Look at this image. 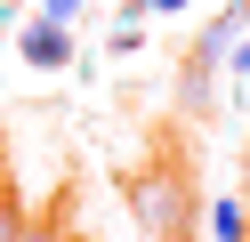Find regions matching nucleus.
I'll use <instances>...</instances> for the list:
<instances>
[{
  "label": "nucleus",
  "instance_id": "obj_5",
  "mask_svg": "<svg viewBox=\"0 0 250 242\" xmlns=\"http://www.w3.org/2000/svg\"><path fill=\"white\" fill-rule=\"evenodd\" d=\"M41 16H49V24H73V16H81V0H41Z\"/></svg>",
  "mask_w": 250,
  "mask_h": 242
},
{
  "label": "nucleus",
  "instance_id": "obj_6",
  "mask_svg": "<svg viewBox=\"0 0 250 242\" xmlns=\"http://www.w3.org/2000/svg\"><path fill=\"white\" fill-rule=\"evenodd\" d=\"M17 242H65V234H57V226H33V218H24V234Z\"/></svg>",
  "mask_w": 250,
  "mask_h": 242
},
{
  "label": "nucleus",
  "instance_id": "obj_7",
  "mask_svg": "<svg viewBox=\"0 0 250 242\" xmlns=\"http://www.w3.org/2000/svg\"><path fill=\"white\" fill-rule=\"evenodd\" d=\"M129 8H153V16H178L186 0H129Z\"/></svg>",
  "mask_w": 250,
  "mask_h": 242
},
{
  "label": "nucleus",
  "instance_id": "obj_9",
  "mask_svg": "<svg viewBox=\"0 0 250 242\" xmlns=\"http://www.w3.org/2000/svg\"><path fill=\"white\" fill-rule=\"evenodd\" d=\"M65 242H73V234H65Z\"/></svg>",
  "mask_w": 250,
  "mask_h": 242
},
{
  "label": "nucleus",
  "instance_id": "obj_8",
  "mask_svg": "<svg viewBox=\"0 0 250 242\" xmlns=\"http://www.w3.org/2000/svg\"><path fill=\"white\" fill-rule=\"evenodd\" d=\"M242 202H250V161H242Z\"/></svg>",
  "mask_w": 250,
  "mask_h": 242
},
{
  "label": "nucleus",
  "instance_id": "obj_4",
  "mask_svg": "<svg viewBox=\"0 0 250 242\" xmlns=\"http://www.w3.org/2000/svg\"><path fill=\"white\" fill-rule=\"evenodd\" d=\"M24 234V202H17V194H0V242H17Z\"/></svg>",
  "mask_w": 250,
  "mask_h": 242
},
{
  "label": "nucleus",
  "instance_id": "obj_1",
  "mask_svg": "<svg viewBox=\"0 0 250 242\" xmlns=\"http://www.w3.org/2000/svg\"><path fill=\"white\" fill-rule=\"evenodd\" d=\"M129 210H137V226H146L153 242H186L194 234V194H186V177L169 170V161H153V170L129 177Z\"/></svg>",
  "mask_w": 250,
  "mask_h": 242
},
{
  "label": "nucleus",
  "instance_id": "obj_3",
  "mask_svg": "<svg viewBox=\"0 0 250 242\" xmlns=\"http://www.w3.org/2000/svg\"><path fill=\"white\" fill-rule=\"evenodd\" d=\"M210 234L218 242H250V202H218L210 210Z\"/></svg>",
  "mask_w": 250,
  "mask_h": 242
},
{
  "label": "nucleus",
  "instance_id": "obj_2",
  "mask_svg": "<svg viewBox=\"0 0 250 242\" xmlns=\"http://www.w3.org/2000/svg\"><path fill=\"white\" fill-rule=\"evenodd\" d=\"M17 48H24V65H33V73H57V65H73V32H65V24H49V16H41V24L24 32Z\"/></svg>",
  "mask_w": 250,
  "mask_h": 242
}]
</instances>
